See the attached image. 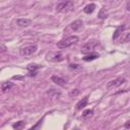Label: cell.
Returning <instances> with one entry per match:
<instances>
[{
    "label": "cell",
    "instance_id": "1",
    "mask_svg": "<svg viewBox=\"0 0 130 130\" xmlns=\"http://www.w3.org/2000/svg\"><path fill=\"white\" fill-rule=\"evenodd\" d=\"M78 41H79V38L77 36H69V37L59 41L57 43V48H59V49H66V48L72 46L73 44L77 43Z\"/></svg>",
    "mask_w": 130,
    "mask_h": 130
},
{
    "label": "cell",
    "instance_id": "2",
    "mask_svg": "<svg viewBox=\"0 0 130 130\" xmlns=\"http://www.w3.org/2000/svg\"><path fill=\"white\" fill-rule=\"evenodd\" d=\"M73 8H74V3L72 1H63V2H60L59 4H57V6H56V10L58 12H62V13L71 11Z\"/></svg>",
    "mask_w": 130,
    "mask_h": 130
},
{
    "label": "cell",
    "instance_id": "3",
    "mask_svg": "<svg viewBox=\"0 0 130 130\" xmlns=\"http://www.w3.org/2000/svg\"><path fill=\"white\" fill-rule=\"evenodd\" d=\"M38 50V46L37 45H31V46H26V47H23L19 50V54L21 56H31L34 55Z\"/></svg>",
    "mask_w": 130,
    "mask_h": 130
},
{
    "label": "cell",
    "instance_id": "4",
    "mask_svg": "<svg viewBox=\"0 0 130 130\" xmlns=\"http://www.w3.org/2000/svg\"><path fill=\"white\" fill-rule=\"evenodd\" d=\"M46 59L50 62H60L63 60V54L61 52H49L46 55Z\"/></svg>",
    "mask_w": 130,
    "mask_h": 130
},
{
    "label": "cell",
    "instance_id": "5",
    "mask_svg": "<svg viewBox=\"0 0 130 130\" xmlns=\"http://www.w3.org/2000/svg\"><path fill=\"white\" fill-rule=\"evenodd\" d=\"M98 45H99V42H98V41H95V40H91V41L85 43V44L82 46V48H81V53H83V54L90 53V52H91Z\"/></svg>",
    "mask_w": 130,
    "mask_h": 130
},
{
    "label": "cell",
    "instance_id": "6",
    "mask_svg": "<svg viewBox=\"0 0 130 130\" xmlns=\"http://www.w3.org/2000/svg\"><path fill=\"white\" fill-rule=\"evenodd\" d=\"M125 81H126V79H125L124 77H117V78H115V79H113V80H111V81H109V82L107 83V88L118 87V86H120L121 84L125 83Z\"/></svg>",
    "mask_w": 130,
    "mask_h": 130
},
{
    "label": "cell",
    "instance_id": "7",
    "mask_svg": "<svg viewBox=\"0 0 130 130\" xmlns=\"http://www.w3.org/2000/svg\"><path fill=\"white\" fill-rule=\"evenodd\" d=\"M42 66L38 65V64H28L27 65V70L29 71V76H35L37 74V70L40 69Z\"/></svg>",
    "mask_w": 130,
    "mask_h": 130
},
{
    "label": "cell",
    "instance_id": "8",
    "mask_svg": "<svg viewBox=\"0 0 130 130\" xmlns=\"http://www.w3.org/2000/svg\"><path fill=\"white\" fill-rule=\"evenodd\" d=\"M51 80H52L54 83H56L57 85H61V86H64V85L66 84V80H65L64 78L60 77V76H56V75H53V76L51 77Z\"/></svg>",
    "mask_w": 130,
    "mask_h": 130
},
{
    "label": "cell",
    "instance_id": "9",
    "mask_svg": "<svg viewBox=\"0 0 130 130\" xmlns=\"http://www.w3.org/2000/svg\"><path fill=\"white\" fill-rule=\"evenodd\" d=\"M30 19H27V18H18L16 20V24L20 27H26L30 24Z\"/></svg>",
    "mask_w": 130,
    "mask_h": 130
},
{
    "label": "cell",
    "instance_id": "10",
    "mask_svg": "<svg viewBox=\"0 0 130 130\" xmlns=\"http://www.w3.org/2000/svg\"><path fill=\"white\" fill-rule=\"evenodd\" d=\"M82 24H83L82 21L79 20V19H77V20H74L73 22H71V24H70V28H71L73 31H77V30H79V29L81 28Z\"/></svg>",
    "mask_w": 130,
    "mask_h": 130
},
{
    "label": "cell",
    "instance_id": "11",
    "mask_svg": "<svg viewBox=\"0 0 130 130\" xmlns=\"http://www.w3.org/2000/svg\"><path fill=\"white\" fill-rule=\"evenodd\" d=\"M95 4L94 3H89V4H87L84 8H83V11L86 13V14H90V13H92L93 11H94V9H95Z\"/></svg>",
    "mask_w": 130,
    "mask_h": 130
},
{
    "label": "cell",
    "instance_id": "12",
    "mask_svg": "<svg viewBox=\"0 0 130 130\" xmlns=\"http://www.w3.org/2000/svg\"><path fill=\"white\" fill-rule=\"evenodd\" d=\"M87 101H88V98H87V96L83 98L81 101H79V102L77 103V105H76V109H77V110H81V109H83L85 106H87Z\"/></svg>",
    "mask_w": 130,
    "mask_h": 130
},
{
    "label": "cell",
    "instance_id": "13",
    "mask_svg": "<svg viewBox=\"0 0 130 130\" xmlns=\"http://www.w3.org/2000/svg\"><path fill=\"white\" fill-rule=\"evenodd\" d=\"M125 28V25H120V26H118L117 28H116V30H115V32H114V35H113V40L115 41V40H117L119 37H120V35H121V32H122V30Z\"/></svg>",
    "mask_w": 130,
    "mask_h": 130
},
{
    "label": "cell",
    "instance_id": "14",
    "mask_svg": "<svg viewBox=\"0 0 130 130\" xmlns=\"http://www.w3.org/2000/svg\"><path fill=\"white\" fill-rule=\"evenodd\" d=\"M98 58H99V54H96V53H89L88 55H86L85 57H83V60L86 61V62H88V61H92V60L98 59Z\"/></svg>",
    "mask_w": 130,
    "mask_h": 130
},
{
    "label": "cell",
    "instance_id": "15",
    "mask_svg": "<svg viewBox=\"0 0 130 130\" xmlns=\"http://www.w3.org/2000/svg\"><path fill=\"white\" fill-rule=\"evenodd\" d=\"M12 86H13V83H12L11 81H6V82H4V83L2 84L1 89H2V91H6V90L10 89Z\"/></svg>",
    "mask_w": 130,
    "mask_h": 130
},
{
    "label": "cell",
    "instance_id": "16",
    "mask_svg": "<svg viewBox=\"0 0 130 130\" xmlns=\"http://www.w3.org/2000/svg\"><path fill=\"white\" fill-rule=\"evenodd\" d=\"M12 127H13V129H15V130H21V129L24 127V122H23V121H18V122H16V123H14V124L12 125Z\"/></svg>",
    "mask_w": 130,
    "mask_h": 130
},
{
    "label": "cell",
    "instance_id": "17",
    "mask_svg": "<svg viewBox=\"0 0 130 130\" xmlns=\"http://www.w3.org/2000/svg\"><path fill=\"white\" fill-rule=\"evenodd\" d=\"M92 114H93V111L90 109H88V110H85L84 112H83V114H82V116H83V118H87V117H90V116H92Z\"/></svg>",
    "mask_w": 130,
    "mask_h": 130
},
{
    "label": "cell",
    "instance_id": "18",
    "mask_svg": "<svg viewBox=\"0 0 130 130\" xmlns=\"http://www.w3.org/2000/svg\"><path fill=\"white\" fill-rule=\"evenodd\" d=\"M99 18H101V19H104V18H106L107 17V13L105 12V8H102L101 9V11L99 12Z\"/></svg>",
    "mask_w": 130,
    "mask_h": 130
},
{
    "label": "cell",
    "instance_id": "19",
    "mask_svg": "<svg viewBox=\"0 0 130 130\" xmlns=\"http://www.w3.org/2000/svg\"><path fill=\"white\" fill-rule=\"evenodd\" d=\"M78 92H79L78 89H73V90H71V91L69 92V95L72 98V96H75L76 94H78Z\"/></svg>",
    "mask_w": 130,
    "mask_h": 130
},
{
    "label": "cell",
    "instance_id": "20",
    "mask_svg": "<svg viewBox=\"0 0 130 130\" xmlns=\"http://www.w3.org/2000/svg\"><path fill=\"white\" fill-rule=\"evenodd\" d=\"M6 51V47L2 44H0V52H5Z\"/></svg>",
    "mask_w": 130,
    "mask_h": 130
},
{
    "label": "cell",
    "instance_id": "21",
    "mask_svg": "<svg viewBox=\"0 0 130 130\" xmlns=\"http://www.w3.org/2000/svg\"><path fill=\"white\" fill-rule=\"evenodd\" d=\"M124 126H125V128H126V129H129V128H130V121H127V122L125 123V125H124Z\"/></svg>",
    "mask_w": 130,
    "mask_h": 130
},
{
    "label": "cell",
    "instance_id": "22",
    "mask_svg": "<svg viewBox=\"0 0 130 130\" xmlns=\"http://www.w3.org/2000/svg\"><path fill=\"white\" fill-rule=\"evenodd\" d=\"M124 41H125V42H128V41H129V32H127V34H126V36H125V39H124Z\"/></svg>",
    "mask_w": 130,
    "mask_h": 130
},
{
    "label": "cell",
    "instance_id": "23",
    "mask_svg": "<svg viewBox=\"0 0 130 130\" xmlns=\"http://www.w3.org/2000/svg\"><path fill=\"white\" fill-rule=\"evenodd\" d=\"M69 67H70V68H77L78 66H77L76 64H70V65H69Z\"/></svg>",
    "mask_w": 130,
    "mask_h": 130
}]
</instances>
